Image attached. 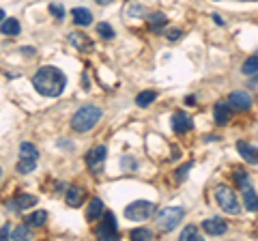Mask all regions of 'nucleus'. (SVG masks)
I'll use <instances>...</instances> for the list:
<instances>
[{
	"instance_id": "1",
	"label": "nucleus",
	"mask_w": 258,
	"mask_h": 241,
	"mask_svg": "<svg viewBox=\"0 0 258 241\" xmlns=\"http://www.w3.org/2000/svg\"><path fill=\"white\" fill-rule=\"evenodd\" d=\"M32 86L39 95L43 97H58L67 86V75H64L58 67H41L37 73L32 75Z\"/></svg>"
},
{
	"instance_id": "2",
	"label": "nucleus",
	"mask_w": 258,
	"mask_h": 241,
	"mask_svg": "<svg viewBox=\"0 0 258 241\" xmlns=\"http://www.w3.org/2000/svg\"><path fill=\"white\" fill-rule=\"evenodd\" d=\"M101 114L103 112H101V108H99V105H93V103L82 105L78 112L73 114V119H71V129H73V132H78V134L91 132V129L99 123Z\"/></svg>"
},
{
	"instance_id": "3",
	"label": "nucleus",
	"mask_w": 258,
	"mask_h": 241,
	"mask_svg": "<svg viewBox=\"0 0 258 241\" xmlns=\"http://www.w3.org/2000/svg\"><path fill=\"white\" fill-rule=\"evenodd\" d=\"M183 215H185L183 207H163V209L157 211V215H155L157 228H160V231H163V233L174 231V228L181 224Z\"/></svg>"
},
{
	"instance_id": "4",
	"label": "nucleus",
	"mask_w": 258,
	"mask_h": 241,
	"mask_svg": "<svg viewBox=\"0 0 258 241\" xmlns=\"http://www.w3.org/2000/svg\"><path fill=\"white\" fill-rule=\"evenodd\" d=\"M215 201L222 207V211H226V213L230 215H237L241 207H239V201H237V194H234L228 185H218L215 187Z\"/></svg>"
},
{
	"instance_id": "5",
	"label": "nucleus",
	"mask_w": 258,
	"mask_h": 241,
	"mask_svg": "<svg viewBox=\"0 0 258 241\" xmlns=\"http://www.w3.org/2000/svg\"><path fill=\"white\" fill-rule=\"evenodd\" d=\"M155 213V205L151 201H133L129 207H125V217L131 222H144Z\"/></svg>"
},
{
	"instance_id": "6",
	"label": "nucleus",
	"mask_w": 258,
	"mask_h": 241,
	"mask_svg": "<svg viewBox=\"0 0 258 241\" xmlns=\"http://www.w3.org/2000/svg\"><path fill=\"white\" fill-rule=\"evenodd\" d=\"M116 233H119V226H116V217L112 211H103L101 220H99V224L95 226V235L99 239H112L116 237Z\"/></svg>"
},
{
	"instance_id": "7",
	"label": "nucleus",
	"mask_w": 258,
	"mask_h": 241,
	"mask_svg": "<svg viewBox=\"0 0 258 241\" xmlns=\"http://www.w3.org/2000/svg\"><path fill=\"white\" fill-rule=\"evenodd\" d=\"M105 157H108V149H105L103 144L95 146V149H91L86 153V166L93 174H101L103 168H105Z\"/></svg>"
},
{
	"instance_id": "8",
	"label": "nucleus",
	"mask_w": 258,
	"mask_h": 241,
	"mask_svg": "<svg viewBox=\"0 0 258 241\" xmlns=\"http://www.w3.org/2000/svg\"><path fill=\"white\" fill-rule=\"evenodd\" d=\"M32 205H37V196H32V194H20V196H15L13 201L7 203V209L9 211H15V213H20V211L31 209Z\"/></svg>"
},
{
	"instance_id": "9",
	"label": "nucleus",
	"mask_w": 258,
	"mask_h": 241,
	"mask_svg": "<svg viewBox=\"0 0 258 241\" xmlns=\"http://www.w3.org/2000/svg\"><path fill=\"white\" fill-rule=\"evenodd\" d=\"M202 231L211 235V237H220V235H224L228 231V226L222 217H209V220L202 222Z\"/></svg>"
},
{
	"instance_id": "10",
	"label": "nucleus",
	"mask_w": 258,
	"mask_h": 241,
	"mask_svg": "<svg viewBox=\"0 0 258 241\" xmlns=\"http://www.w3.org/2000/svg\"><path fill=\"white\" fill-rule=\"evenodd\" d=\"M228 103H230V108L243 112V110L252 108V97H250V93H245V91H234V93H230V97H228Z\"/></svg>"
},
{
	"instance_id": "11",
	"label": "nucleus",
	"mask_w": 258,
	"mask_h": 241,
	"mask_svg": "<svg viewBox=\"0 0 258 241\" xmlns=\"http://www.w3.org/2000/svg\"><path fill=\"white\" fill-rule=\"evenodd\" d=\"M192 127H194V123H192V119L185 112H177V114L172 116V129H174V134H187V132H192Z\"/></svg>"
},
{
	"instance_id": "12",
	"label": "nucleus",
	"mask_w": 258,
	"mask_h": 241,
	"mask_svg": "<svg viewBox=\"0 0 258 241\" xmlns=\"http://www.w3.org/2000/svg\"><path fill=\"white\" fill-rule=\"evenodd\" d=\"M213 119L218 125H226L230 121V103L228 102H218L213 108Z\"/></svg>"
},
{
	"instance_id": "13",
	"label": "nucleus",
	"mask_w": 258,
	"mask_h": 241,
	"mask_svg": "<svg viewBox=\"0 0 258 241\" xmlns=\"http://www.w3.org/2000/svg\"><path fill=\"white\" fill-rule=\"evenodd\" d=\"M237 151H239V155H241L248 164H258V149H256V146H252L248 142H243V140H239V142H237Z\"/></svg>"
},
{
	"instance_id": "14",
	"label": "nucleus",
	"mask_w": 258,
	"mask_h": 241,
	"mask_svg": "<svg viewBox=\"0 0 258 241\" xmlns=\"http://www.w3.org/2000/svg\"><path fill=\"white\" fill-rule=\"evenodd\" d=\"M69 43H71L73 48L82 50V52H91L93 50V41L86 37L84 33H69Z\"/></svg>"
},
{
	"instance_id": "15",
	"label": "nucleus",
	"mask_w": 258,
	"mask_h": 241,
	"mask_svg": "<svg viewBox=\"0 0 258 241\" xmlns=\"http://www.w3.org/2000/svg\"><path fill=\"white\" fill-rule=\"evenodd\" d=\"M82 201H84V187H80V185L69 187L67 196H64V203H67L69 207H78V205H82Z\"/></svg>"
},
{
	"instance_id": "16",
	"label": "nucleus",
	"mask_w": 258,
	"mask_h": 241,
	"mask_svg": "<svg viewBox=\"0 0 258 241\" xmlns=\"http://www.w3.org/2000/svg\"><path fill=\"white\" fill-rule=\"evenodd\" d=\"M241 192H243V205H245V209L252 211V213H254V211H258V194L254 192V187H252V185H245Z\"/></svg>"
},
{
	"instance_id": "17",
	"label": "nucleus",
	"mask_w": 258,
	"mask_h": 241,
	"mask_svg": "<svg viewBox=\"0 0 258 241\" xmlns=\"http://www.w3.org/2000/svg\"><path fill=\"white\" fill-rule=\"evenodd\" d=\"M103 203H101V198H93V201L89 203V209H86V220L89 222H97L99 217L103 215Z\"/></svg>"
},
{
	"instance_id": "18",
	"label": "nucleus",
	"mask_w": 258,
	"mask_h": 241,
	"mask_svg": "<svg viewBox=\"0 0 258 241\" xmlns=\"http://www.w3.org/2000/svg\"><path fill=\"white\" fill-rule=\"evenodd\" d=\"M71 15H73V22L78 26H89V24H93V13L86 7H75L73 11H71Z\"/></svg>"
},
{
	"instance_id": "19",
	"label": "nucleus",
	"mask_w": 258,
	"mask_h": 241,
	"mask_svg": "<svg viewBox=\"0 0 258 241\" xmlns=\"http://www.w3.org/2000/svg\"><path fill=\"white\" fill-rule=\"evenodd\" d=\"M0 33L7 34V37H17V34L22 33V26H20V22H17L15 17H9V20H2V24H0Z\"/></svg>"
},
{
	"instance_id": "20",
	"label": "nucleus",
	"mask_w": 258,
	"mask_h": 241,
	"mask_svg": "<svg viewBox=\"0 0 258 241\" xmlns=\"http://www.w3.org/2000/svg\"><path fill=\"white\" fill-rule=\"evenodd\" d=\"M20 160H34L39 162V151L32 142H22L20 144Z\"/></svg>"
},
{
	"instance_id": "21",
	"label": "nucleus",
	"mask_w": 258,
	"mask_h": 241,
	"mask_svg": "<svg viewBox=\"0 0 258 241\" xmlns=\"http://www.w3.org/2000/svg\"><path fill=\"white\" fill-rule=\"evenodd\" d=\"M155 99H157V93L155 91H142V93H138L136 103H138V108H149Z\"/></svg>"
},
{
	"instance_id": "22",
	"label": "nucleus",
	"mask_w": 258,
	"mask_h": 241,
	"mask_svg": "<svg viewBox=\"0 0 258 241\" xmlns=\"http://www.w3.org/2000/svg\"><path fill=\"white\" fill-rule=\"evenodd\" d=\"M166 26V15L163 13H151L149 15V28L151 31H163Z\"/></svg>"
},
{
	"instance_id": "23",
	"label": "nucleus",
	"mask_w": 258,
	"mask_h": 241,
	"mask_svg": "<svg viewBox=\"0 0 258 241\" xmlns=\"http://www.w3.org/2000/svg\"><path fill=\"white\" fill-rule=\"evenodd\" d=\"M45 220H48V213L45 211H34V213L28 215V226H43Z\"/></svg>"
},
{
	"instance_id": "24",
	"label": "nucleus",
	"mask_w": 258,
	"mask_h": 241,
	"mask_svg": "<svg viewBox=\"0 0 258 241\" xmlns=\"http://www.w3.org/2000/svg\"><path fill=\"white\" fill-rule=\"evenodd\" d=\"M241 71H243L245 75H252V73H256V71H258V54H254V56H250L248 61L243 63Z\"/></svg>"
},
{
	"instance_id": "25",
	"label": "nucleus",
	"mask_w": 258,
	"mask_h": 241,
	"mask_svg": "<svg viewBox=\"0 0 258 241\" xmlns=\"http://www.w3.org/2000/svg\"><path fill=\"white\" fill-rule=\"evenodd\" d=\"M97 33H99V37L101 39H114V28L108 24V22H99L97 24Z\"/></svg>"
},
{
	"instance_id": "26",
	"label": "nucleus",
	"mask_w": 258,
	"mask_h": 241,
	"mask_svg": "<svg viewBox=\"0 0 258 241\" xmlns=\"http://www.w3.org/2000/svg\"><path fill=\"white\" fill-rule=\"evenodd\" d=\"M131 239L133 241H149V239H153V233L149 231V228H133L131 231Z\"/></svg>"
},
{
	"instance_id": "27",
	"label": "nucleus",
	"mask_w": 258,
	"mask_h": 241,
	"mask_svg": "<svg viewBox=\"0 0 258 241\" xmlns=\"http://www.w3.org/2000/svg\"><path fill=\"white\" fill-rule=\"evenodd\" d=\"M34 168H37V162L34 160H20L17 162V172L20 174H28V172H32Z\"/></svg>"
},
{
	"instance_id": "28",
	"label": "nucleus",
	"mask_w": 258,
	"mask_h": 241,
	"mask_svg": "<svg viewBox=\"0 0 258 241\" xmlns=\"http://www.w3.org/2000/svg\"><path fill=\"white\" fill-rule=\"evenodd\" d=\"M194 239H200L198 228L196 226H185L183 231H181V241H194Z\"/></svg>"
},
{
	"instance_id": "29",
	"label": "nucleus",
	"mask_w": 258,
	"mask_h": 241,
	"mask_svg": "<svg viewBox=\"0 0 258 241\" xmlns=\"http://www.w3.org/2000/svg\"><path fill=\"white\" fill-rule=\"evenodd\" d=\"M234 181H237V185L239 187H241V190H243V187L245 185H250V177H248V172H245V170H234Z\"/></svg>"
},
{
	"instance_id": "30",
	"label": "nucleus",
	"mask_w": 258,
	"mask_h": 241,
	"mask_svg": "<svg viewBox=\"0 0 258 241\" xmlns=\"http://www.w3.org/2000/svg\"><path fill=\"white\" fill-rule=\"evenodd\" d=\"M125 13L131 15V17H142V15H146V11H144L142 4H129V7L125 9Z\"/></svg>"
},
{
	"instance_id": "31",
	"label": "nucleus",
	"mask_w": 258,
	"mask_h": 241,
	"mask_svg": "<svg viewBox=\"0 0 258 241\" xmlns=\"http://www.w3.org/2000/svg\"><path fill=\"white\" fill-rule=\"evenodd\" d=\"M28 235H31V231H28V226H17L13 233H11V239H15V241H20V239H26Z\"/></svg>"
},
{
	"instance_id": "32",
	"label": "nucleus",
	"mask_w": 258,
	"mask_h": 241,
	"mask_svg": "<svg viewBox=\"0 0 258 241\" xmlns=\"http://www.w3.org/2000/svg\"><path fill=\"white\" fill-rule=\"evenodd\" d=\"M48 11H50V13L56 17V20H63V17H64V7H63V4H56V2H52L50 7H48Z\"/></svg>"
},
{
	"instance_id": "33",
	"label": "nucleus",
	"mask_w": 258,
	"mask_h": 241,
	"mask_svg": "<svg viewBox=\"0 0 258 241\" xmlns=\"http://www.w3.org/2000/svg\"><path fill=\"white\" fill-rule=\"evenodd\" d=\"M181 34H183V31H179V28H168V31H166V39L177 41V39H181Z\"/></svg>"
},
{
	"instance_id": "34",
	"label": "nucleus",
	"mask_w": 258,
	"mask_h": 241,
	"mask_svg": "<svg viewBox=\"0 0 258 241\" xmlns=\"http://www.w3.org/2000/svg\"><path fill=\"white\" fill-rule=\"evenodd\" d=\"M190 168H192V164H185L183 168H179V170H177V179H179V181L185 179V177H187V170H190Z\"/></svg>"
},
{
	"instance_id": "35",
	"label": "nucleus",
	"mask_w": 258,
	"mask_h": 241,
	"mask_svg": "<svg viewBox=\"0 0 258 241\" xmlns=\"http://www.w3.org/2000/svg\"><path fill=\"white\" fill-rule=\"evenodd\" d=\"M121 166L125 168V170H127V166H129V168H136V162H133L131 157H127V155H125V157L121 160Z\"/></svg>"
},
{
	"instance_id": "36",
	"label": "nucleus",
	"mask_w": 258,
	"mask_h": 241,
	"mask_svg": "<svg viewBox=\"0 0 258 241\" xmlns=\"http://www.w3.org/2000/svg\"><path fill=\"white\" fill-rule=\"evenodd\" d=\"M9 235H11V231H9V224H7V226H2V228H0V241H2L4 237H9Z\"/></svg>"
},
{
	"instance_id": "37",
	"label": "nucleus",
	"mask_w": 258,
	"mask_h": 241,
	"mask_svg": "<svg viewBox=\"0 0 258 241\" xmlns=\"http://www.w3.org/2000/svg\"><path fill=\"white\" fill-rule=\"evenodd\" d=\"M185 103H187V105H194V103H196V97H194V95H187V97H185Z\"/></svg>"
},
{
	"instance_id": "38",
	"label": "nucleus",
	"mask_w": 258,
	"mask_h": 241,
	"mask_svg": "<svg viewBox=\"0 0 258 241\" xmlns=\"http://www.w3.org/2000/svg\"><path fill=\"white\" fill-rule=\"evenodd\" d=\"M95 2H99V4H110L112 0H95Z\"/></svg>"
},
{
	"instance_id": "39",
	"label": "nucleus",
	"mask_w": 258,
	"mask_h": 241,
	"mask_svg": "<svg viewBox=\"0 0 258 241\" xmlns=\"http://www.w3.org/2000/svg\"><path fill=\"white\" fill-rule=\"evenodd\" d=\"M2 20H4V11L0 9V24H2Z\"/></svg>"
},
{
	"instance_id": "40",
	"label": "nucleus",
	"mask_w": 258,
	"mask_h": 241,
	"mask_svg": "<svg viewBox=\"0 0 258 241\" xmlns=\"http://www.w3.org/2000/svg\"><path fill=\"white\" fill-rule=\"evenodd\" d=\"M254 82H256V84H258V75H254Z\"/></svg>"
},
{
	"instance_id": "41",
	"label": "nucleus",
	"mask_w": 258,
	"mask_h": 241,
	"mask_svg": "<svg viewBox=\"0 0 258 241\" xmlns=\"http://www.w3.org/2000/svg\"><path fill=\"white\" fill-rule=\"evenodd\" d=\"M0 177H2V168H0Z\"/></svg>"
}]
</instances>
